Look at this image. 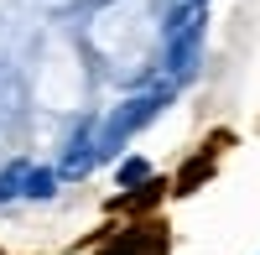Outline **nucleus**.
I'll return each mask as SVG.
<instances>
[{
	"label": "nucleus",
	"mask_w": 260,
	"mask_h": 255,
	"mask_svg": "<svg viewBox=\"0 0 260 255\" xmlns=\"http://www.w3.org/2000/svg\"><path fill=\"white\" fill-rule=\"evenodd\" d=\"M89 42H94L104 57H115V68H120V62L136 68V62H146L151 42H156V21H151L146 0H115V6H104L94 16Z\"/></svg>",
	"instance_id": "1"
},
{
	"label": "nucleus",
	"mask_w": 260,
	"mask_h": 255,
	"mask_svg": "<svg viewBox=\"0 0 260 255\" xmlns=\"http://www.w3.org/2000/svg\"><path fill=\"white\" fill-rule=\"evenodd\" d=\"M57 193V177L47 167H31V162H16L0 172V198H52Z\"/></svg>",
	"instance_id": "2"
},
{
	"label": "nucleus",
	"mask_w": 260,
	"mask_h": 255,
	"mask_svg": "<svg viewBox=\"0 0 260 255\" xmlns=\"http://www.w3.org/2000/svg\"><path fill=\"white\" fill-rule=\"evenodd\" d=\"M161 104H167L161 94H141V99H130V104H125L120 115H110V125L99 131V141H94V146H115V141H125L130 131H141V125H146L151 115H156Z\"/></svg>",
	"instance_id": "3"
},
{
	"label": "nucleus",
	"mask_w": 260,
	"mask_h": 255,
	"mask_svg": "<svg viewBox=\"0 0 260 255\" xmlns=\"http://www.w3.org/2000/svg\"><path fill=\"white\" fill-rule=\"evenodd\" d=\"M151 177V162L146 156H130L125 167H120V187H136V182H146Z\"/></svg>",
	"instance_id": "4"
},
{
	"label": "nucleus",
	"mask_w": 260,
	"mask_h": 255,
	"mask_svg": "<svg viewBox=\"0 0 260 255\" xmlns=\"http://www.w3.org/2000/svg\"><path fill=\"white\" fill-rule=\"evenodd\" d=\"M187 6H203V0H187Z\"/></svg>",
	"instance_id": "5"
}]
</instances>
